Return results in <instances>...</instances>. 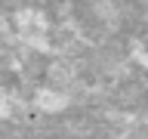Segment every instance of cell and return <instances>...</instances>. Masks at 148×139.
Listing matches in <instances>:
<instances>
[{"label": "cell", "mask_w": 148, "mask_h": 139, "mask_svg": "<svg viewBox=\"0 0 148 139\" xmlns=\"http://www.w3.org/2000/svg\"><path fill=\"white\" fill-rule=\"evenodd\" d=\"M68 105H71V96L59 87H40L34 93V108L40 114H62Z\"/></svg>", "instance_id": "6da1fadb"}, {"label": "cell", "mask_w": 148, "mask_h": 139, "mask_svg": "<svg viewBox=\"0 0 148 139\" xmlns=\"http://www.w3.org/2000/svg\"><path fill=\"white\" fill-rule=\"evenodd\" d=\"M12 108H16V105H12V93H6L3 87H0V120L12 118Z\"/></svg>", "instance_id": "7a4b0ae2"}]
</instances>
